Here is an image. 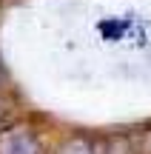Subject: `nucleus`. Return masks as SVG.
Returning a JSON list of instances; mask_svg holds the SVG:
<instances>
[{
	"instance_id": "f03ea898",
	"label": "nucleus",
	"mask_w": 151,
	"mask_h": 154,
	"mask_svg": "<svg viewBox=\"0 0 151 154\" xmlns=\"http://www.w3.org/2000/svg\"><path fill=\"white\" fill-rule=\"evenodd\" d=\"M66 154H89V151H86V149H80V146H74V149H68Z\"/></svg>"
},
{
	"instance_id": "f257e3e1",
	"label": "nucleus",
	"mask_w": 151,
	"mask_h": 154,
	"mask_svg": "<svg viewBox=\"0 0 151 154\" xmlns=\"http://www.w3.org/2000/svg\"><path fill=\"white\" fill-rule=\"evenodd\" d=\"M0 154H37V146L29 134L23 131H9L0 137Z\"/></svg>"
}]
</instances>
